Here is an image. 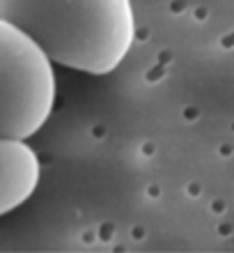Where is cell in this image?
Listing matches in <instances>:
<instances>
[{
    "instance_id": "3957f363",
    "label": "cell",
    "mask_w": 234,
    "mask_h": 253,
    "mask_svg": "<svg viewBox=\"0 0 234 253\" xmlns=\"http://www.w3.org/2000/svg\"><path fill=\"white\" fill-rule=\"evenodd\" d=\"M39 175V159L26 140L0 136V216L33 198Z\"/></svg>"
},
{
    "instance_id": "6da1fadb",
    "label": "cell",
    "mask_w": 234,
    "mask_h": 253,
    "mask_svg": "<svg viewBox=\"0 0 234 253\" xmlns=\"http://www.w3.org/2000/svg\"><path fill=\"white\" fill-rule=\"evenodd\" d=\"M0 19L34 40L62 67L83 74L115 72L131 51V0H0Z\"/></svg>"
},
{
    "instance_id": "7a4b0ae2",
    "label": "cell",
    "mask_w": 234,
    "mask_h": 253,
    "mask_svg": "<svg viewBox=\"0 0 234 253\" xmlns=\"http://www.w3.org/2000/svg\"><path fill=\"white\" fill-rule=\"evenodd\" d=\"M55 106L53 62L23 30L0 19V136L28 140Z\"/></svg>"
}]
</instances>
